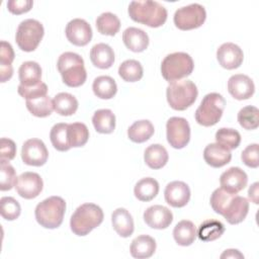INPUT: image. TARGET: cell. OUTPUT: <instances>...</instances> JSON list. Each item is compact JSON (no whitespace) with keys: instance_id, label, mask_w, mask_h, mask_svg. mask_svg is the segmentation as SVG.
I'll list each match as a JSON object with an SVG mask.
<instances>
[{"instance_id":"cell-28","label":"cell","mask_w":259,"mask_h":259,"mask_svg":"<svg viewBox=\"0 0 259 259\" xmlns=\"http://www.w3.org/2000/svg\"><path fill=\"white\" fill-rule=\"evenodd\" d=\"M173 237L175 242L180 246L191 245L196 238V228L190 221H180L173 230Z\"/></svg>"},{"instance_id":"cell-13","label":"cell","mask_w":259,"mask_h":259,"mask_svg":"<svg viewBox=\"0 0 259 259\" xmlns=\"http://www.w3.org/2000/svg\"><path fill=\"white\" fill-rule=\"evenodd\" d=\"M44 182L41 177L35 172H24L20 174L15 182L16 192L25 199H32L41 192Z\"/></svg>"},{"instance_id":"cell-31","label":"cell","mask_w":259,"mask_h":259,"mask_svg":"<svg viewBox=\"0 0 259 259\" xmlns=\"http://www.w3.org/2000/svg\"><path fill=\"white\" fill-rule=\"evenodd\" d=\"M92 123L97 133L111 134L115 128V115L110 109H98L92 116Z\"/></svg>"},{"instance_id":"cell-23","label":"cell","mask_w":259,"mask_h":259,"mask_svg":"<svg viewBox=\"0 0 259 259\" xmlns=\"http://www.w3.org/2000/svg\"><path fill=\"white\" fill-rule=\"evenodd\" d=\"M90 60L92 64L99 69H108L114 62V52L110 46L99 42L92 47L90 51Z\"/></svg>"},{"instance_id":"cell-41","label":"cell","mask_w":259,"mask_h":259,"mask_svg":"<svg viewBox=\"0 0 259 259\" xmlns=\"http://www.w3.org/2000/svg\"><path fill=\"white\" fill-rule=\"evenodd\" d=\"M0 205L1 215L6 221H14L20 215L21 207L15 198L11 196H3L0 199Z\"/></svg>"},{"instance_id":"cell-11","label":"cell","mask_w":259,"mask_h":259,"mask_svg":"<svg viewBox=\"0 0 259 259\" xmlns=\"http://www.w3.org/2000/svg\"><path fill=\"white\" fill-rule=\"evenodd\" d=\"M167 141L174 149L184 148L190 140V126L183 117L173 116L166 123Z\"/></svg>"},{"instance_id":"cell-44","label":"cell","mask_w":259,"mask_h":259,"mask_svg":"<svg viewBox=\"0 0 259 259\" xmlns=\"http://www.w3.org/2000/svg\"><path fill=\"white\" fill-rule=\"evenodd\" d=\"M258 152H259L258 144H251L247 146L241 154V159L243 163L248 167L257 168L259 166Z\"/></svg>"},{"instance_id":"cell-20","label":"cell","mask_w":259,"mask_h":259,"mask_svg":"<svg viewBox=\"0 0 259 259\" xmlns=\"http://www.w3.org/2000/svg\"><path fill=\"white\" fill-rule=\"evenodd\" d=\"M203 159L207 165L213 168H221L230 163L232 154L231 151L226 147L218 143H212L208 144L204 148Z\"/></svg>"},{"instance_id":"cell-12","label":"cell","mask_w":259,"mask_h":259,"mask_svg":"<svg viewBox=\"0 0 259 259\" xmlns=\"http://www.w3.org/2000/svg\"><path fill=\"white\" fill-rule=\"evenodd\" d=\"M49 157L45 143L39 139H29L24 142L21 149V159L29 166H42Z\"/></svg>"},{"instance_id":"cell-1","label":"cell","mask_w":259,"mask_h":259,"mask_svg":"<svg viewBox=\"0 0 259 259\" xmlns=\"http://www.w3.org/2000/svg\"><path fill=\"white\" fill-rule=\"evenodd\" d=\"M209 202L212 209L223 215L231 225L242 223L248 214V200L237 193H230L222 187L211 193Z\"/></svg>"},{"instance_id":"cell-38","label":"cell","mask_w":259,"mask_h":259,"mask_svg":"<svg viewBox=\"0 0 259 259\" xmlns=\"http://www.w3.org/2000/svg\"><path fill=\"white\" fill-rule=\"evenodd\" d=\"M67 130H68V123L59 122L52 127L50 133V139H51L52 145L56 150L60 152H65L71 149L68 142Z\"/></svg>"},{"instance_id":"cell-8","label":"cell","mask_w":259,"mask_h":259,"mask_svg":"<svg viewBox=\"0 0 259 259\" xmlns=\"http://www.w3.org/2000/svg\"><path fill=\"white\" fill-rule=\"evenodd\" d=\"M226 106L225 98L215 92L206 94L195 111V120L203 126H211L219 122Z\"/></svg>"},{"instance_id":"cell-36","label":"cell","mask_w":259,"mask_h":259,"mask_svg":"<svg viewBox=\"0 0 259 259\" xmlns=\"http://www.w3.org/2000/svg\"><path fill=\"white\" fill-rule=\"evenodd\" d=\"M26 108L34 116L47 117L53 112L54 104L53 100L45 95L35 99L26 100Z\"/></svg>"},{"instance_id":"cell-42","label":"cell","mask_w":259,"mask_h":259,"mask_svg":"<svg viewBox=\"0 0 259 259\" xmlns=\"http://www.w3.org/2000/svg\"><path fill=\"white\" fill-rule=\"evenodd\" d=\"M1 164V182H0V190L6 191L10 190L16 182V173L14 168L6 161H0Z\"/></svg>"},{"instance_id":"cell-3","label":"cell","mask_w":259,"mask_h":259,"mask_svg":"<svg viewBox=\"0 0 259 259\" xmlns=\"http://www.w3.org/2000/svg\"><path fill=\"white\" fill-rule=\"evenodd\" d=\"M103 211L97 204L83 203L71 217V231L77 236H86L103 222Z\"/></svg>"},{"instance_id":"cell-15","label":"cell","mask_w":259,"mask_h":259,"mask_svg":"<svg viewBox=\"0 0 259 259\" xmlns=\"http://www.w3.org/2000/svg\"><path fill=\"white\" fill-rule=\"evenodd\" d=\"M217 59L223 68L233 70L241 66L244 60V54L242 49L236 44L225 42L219 47L217 51Z\"/></svg>"},{"instance_id":"cell-5","label":"cell","mask_w":259,"mask_h":259,"mask_svg":"<svg viewBox=\"0 0 259 259\" xmlns=\"http://www.w3.org/2000/svg\"><path fill=\"white\" fill-rule=\"evenodd\" d=\"M66 202L60 196H50L40 201L35 209L34 215L36 222L46 229L59 228L64 219Z\"/></svg>"},{"instance_id":"cell-2","label":"cell","mask_w":259,"mask_h":259,"mask_svg":"<svg viewBox=\"0 0 259 259\" xmlns=\"http://www.w3.org/2000/svg\"><path fill=\"white\" fill-rule=\"evenodd\" d=\"M127 12L134 21L150 27L162 26L167 19L166 8L159 2L152 0L132 1Z\"/></svg>"},{"instance_id":"cell-27","label":"cell","mask_w":259,"mask_h":259,"mask_svg":"<svg viewBox=\"0 0 259 259\" xmlns=\"http://www.w3.org/2000/svg\"><path fill=\"white\" fill-rule=\"evenodd\" d=\"M225 230L226 228L222 222L209 219L199 225L196 236L203 242H211L219 239L225 233Z\"/></svg>"},{"instance_id":"cell-16","label":"cell","mask_w":259,"mask_h":259,"mask_svg":"<svg viewBox=\"0 0 259 259\" xmlns=\"http://www.w3.org/2000/svg\"><path fill=\"white\" fill-rule=\"evenodd\" d=\"M228 91L237 100L249 99L255 91L252 79L244 74H235L228 80Z\"/></svg>"},{"instance_id":"cell-26","label":"cell","mask_w":259,"mask_h":259,"mask_svg":"<svg viewBox=\"0 0 259 259\" xmlns=\"http://www.w3.org/2000/svg\"><path fill=\"white\" fill-rule=\"evenodd\" d=\"M167 150L160 144L150 145L144 153V160L151 169H160L168 162Z\"/></svg>"},{"instance_id":"cell-48","label":"cell","mask_w":259,"mask_h":259,"mask_svg":"<svg viewBox=\"0 0 259 259\" xmlns=\"http://www.w3.org/2000/svg\"><path fill=\"white\" fill-rule=\"evenodd\" d=\"M258 182H255L250 186L248 190V196L250 200H252V202H254L255 204L258 203Z\"/></svg>"},{"instance_id":"cell-18","label":"cell","mask_w":259,"mask_h":259,"mask_svg":"<svg viewBox=\"0 0 259 259\" xmlns=\"http://www.w3.org/2000/svg\"><path fill=\"white\" fill-rule=\"evenodd\" d=\"M144 221L150 228L162 230L168 228L171 225L173 221V214L168 207L155 204L145 210Z\"/></svg>"},{"instance_id":"cell-49","label":"cell","mask_w":259,"mask_h":259,"mask_svg":"<svg viewBox=\"0 0 259 259\" xmlns=\"http://www.w3.org/2000/svg\"><path fill=\"white\" fill-rule=\"evenodd\" d=\"M221 258H244V255L236 249H228L222 255Z\"/></svg>"},{"instance_id":"cell-4","label":"cell","mask_w":259,"mask_h":259,"mask_svg":"<svg viewBox=\"0 0 259 259\" xmlns=\"http://www.w3.org/2000/svg\"><path fill=\"white\" fill-rule=\"evenodd\" d=\"M57 68L63 82L69 87H79L86 81L87 73L84 67V60L76 53H63L58 59Z\"/></svg>"},{"instance_id":"cell-29","label":"cell","mask_w":259,"mask_h":259,"mask_svg":"<svg viewBox=\"0 0 259 259\" xmlns=\"http://www.w3.org/2000/svg\"><path fill=\"white\" fill-rule=\"evenodd\" d=\"M154 125L148 119L135 121L127 130V137L134 143H144L154 135Z\"/></svg>"},{"instance_id":"cell-14","label":"cell","mask_w":259,"mask_h":259,"mask_svg":"<svg viewBox=\"0 0 259 259\" xmlns=\"http://www.w3.org/2000/svg\"><path fill=\"white\" fill-rule=\"evenodd\" d=\"M65 32L68 40L77 47L86 46L92 38V28L90 24L82 18L70 20L66 26Z\"/></svg>"},{"instance_id":"cell-32","label":"cell","mask_w":259,"mask_h":259,"mask_svg":"<svg viewBox=\"0 0 259 259\" xmlns=\"http://www.w3.org/2000/svg\"><path fill=\"white\" fill-rule=\"evenodd\" d=\"M159 192V183L152 177L142 178L137 182L134 188L135 196L141 201H150L156 197Z\"/></svg>"},{"instance_id":"cell-19","label":"cell","mask_w":259,"mask_h":259,"mask_svg":"<svg viewBox=\"0 0 259 259\" xmlns=\"http://www.w3.org/2000/svg\"><path fill=\"white\" fill-rule=\"evenodd\" d=\"M164 196L169 205L173 207H183L190 199V189L183 181H172L167 184Z\"/></svg>"},{"instance_id":"cell-24","label":"cell","mask_w":259,"mask_h":259,"mask_svg":"<svg viewBox=\"0 0 259 259\" xmlns=\"http://www.w3.org/2000/svg\"><path fill=\"white\" fill-rule=\"evenodd\" d=\"M130 251L134 258H150L156 251V241L148 235L138 236L132 241Z\"/></svg>"},{"instance_id":"cell-34","label":"cell","mask_w":259,"mask_h":259,"mask_svg":"<svg viewBox=\"0 0 259 259\" xmlns=\"http://www.w3.org/2000/svg\"><path fill=\"white\" fill-rule=\"evenodd\" d=\"M68 142L71 148L83 147L89 139V131L83 122H73L68 124Z\"/></svg>"},{"instance_id":"cell-40","label":"cell","mask_w":259,"mask_h":259,"mask_svg":"<svg viewBox=\"0 0 259 259\" xmlns=\"http://www.w3.org/2000/svg\"><path fill=\"white\" fill-rule=\"evenodd\" d=\"M215 141L227 149L234 150L238 148L241 143V135L234 128L221 127L215 133Z\"/></svg>"},{"instance_id":"cell-22","label":"cell","mask_w":259,"mask_h":259,"mask_svg":"<svg viewBox=\"0 0 259 259\" xmlns=\"http://www.w3.org/2000/svg\"><path fill=\"white\" fill-rule=\"evenodd\" d=\"M111 224L114 231L122 238H127L134 233V220L130 211L123 207H118L111 214Z\"/></svg>"},{"instance_id":"cell-25","label":"cell","mask_w":259,"mask_h":259,"mask_svg":"<svg viewBox=\"0 0 259 259\" xmlns=\"http://www.w3.org/2000/svg\"><path fill=\"white\" fill-rule=\"evenodd\" d=\"M20 84L26 87L37 85L41 82V68L38 63L26 61L22 63L18 70Z\"/></svg>"},{"instance_id":"cell-9","label":"cell","mask_w":259,"mask_h":259,"mask_svg":"<svg viewBox=\"0 0 259 259\" xmlns=\"http://www.w3.org/2000/svg\"><path fill=\"white\" fill-rule=\"evenodd\" d=\"M45 33L42 24L32 18L22 20L16 30L15 40L20 50L32 52L39 45Z\"/></svg>"},{"instance_id":"cell-21","label":"cell","mask_w":259,"mask_h":259,"mask_svg":"<svg viewBox=\"0 0 259 259\" xmlns=\"http://www.w3.org/2000/svg\"><path fill=\"white\" fill-rule=\"evenodd\" d=\"M124 46L132 52L141 53L149 46V36L147 32L138 27H127L122 33Z\"/></svg>"},{"instance_id":"cell-39","label":"cell","mask_w":259,"mask_h":259,"mask_svg":"<svg viewBox=\"0 0 259 259\" xmlns=\"http://www.w3.org/2000/svg\"><path fill=\"white\" fill-rule=\"evenodd\" d=\"M238 121L245 130H256L259 125V110L256 106L247 105L238 112Z\"/></svg>"},{"instance_id":"cell-35","label":"cell","mask_w":259,"mask_h":259,"mask_svg":"<svg viewBox=\"0 0 259 259\" xmlns=\"http://www.w3.org/2000/svg\"><path fill=\"white\" fill-rule=\"evenodd\" d=\"M96 27L101 34L114 35L120 28V20L111 12H103L96 18Z\"/></svg>"},{"instance_id":"cell-17","label":"cell","mask_w":259,"mask_h":259,"mask_svg":"<svg viewBox=\"0 0 259 259\" xmlns=\"http://www.w3.org/2000/svg\"><path fill=\"white\" fill-rule=\"evenodd\" d=\"M248 183V176L239 167H231L222 173L220 184L223 189L230 193H238L243 190Z\"/></svg>"},{"instance_id":"cell-6","label":"cell","mask_w":259,"mask_h":259,"mask_svg":"<svg viewBox=\"0 0 259 259\" xmlns=\"http://www.w3.org/2000/svg\"><path fill=\"white\" fill-rule=\"evenodd\" d=\"M198 95L196 85L190 80H177L167 86L168 104L175 110H185L191 106Z\"/></svg>"},{"instance_id":"cell-37","label":"cell","mask_w":259,"mask_h":259,"mask_svg":"<svg viewBox=\"0 0 259 259\" xmlns=\"http://www.w3.org/2000/svg\"><path fill=\"white\" fill-rule=\"evenodd\" d=\"M143 67L137 60H126L118 67V75L123 81L137 82L143 77Z\"/></svg>"},{"instance_id":"cell-10","label":"cell","mask_w":259,"mask_h":259,"mask_svg":"<svg viewBox=\"0 0 259 259\" xmlns=\"http://www.w3.org/2000/svg\"><path fill=\"white\" fill-rule=\"evenodd\" d=\"M206 18L204 7L198 3H192L178 8L174 13V24L181 30L194 29L203 24Z\"/></svg>"},{"instance_id":"cell-46","label":"cell","mask_w":259,"mask_h":259,"mask_svg":"<svg viewBox=\"0 0 259 259\" xmlns=\"http://www.w3.org/2000/svg\"><path fill=\"white\" fill-rule=\"evenodd\" d=\"M33 2L31 0H9L7 2L8 10L13 14H22L31 9Z\"/></svg>"},{"instance_id":"cell-47","label":"cell","mask_w":259,"mask_h":259,"mask_svg":"<svg viewBox=\"0 0 259 259\" xmlns=\"http://www.w3.org/2000/svg\"><path fill=\"white\" fill-rule=\"evenodd\" d=\"M14 60V52L11 45L5 40L0 44V66H9Z\"/></svg>"},{"instance_id":"cell-33","label":"cell","mask_w":259,"mask_h":259,"mask_svg":"<svg viewBox=\"0 0 259 259\" xmlns=\"http://www.w3.org/2000/svg\"><path fill=\"white\" fill-rule=\"evenodd\" d=\"M94 94L100 99H110L117 91V85L110 76H98L92 84Z\"/></svg>"},{"instance_id":"cell-45","label":"cell","mask_w":259,"mask_h":259,"mask_svg":"<svg viewBox=\"0 0 259 259\" xmlns=\"http://www.w3.org/2000/svg\"><path fill=\"white\" fill-rule=\"evenodd\" d=\"M16 154L15 143L7 138H2L0 141V161L9 162L14 159Z\"/></svg>"},{"instance_id":"cell-7","label":"cell","mask_w":259,"mask_h":259,"mask_svg":"<svg viewBox=\"0 0 259 259\" xmlns=\"http://www.w3.org/2000/svg\"><path fill=\"white\" fill-rule=\"evenodd\" d=\"M194 68L192 58L183 52L167 55L161 64V73L166 81L173 82L189 76Z\"/></svg>"},{"instance_id":"cell-43","label":"cell","mask_w":259,"mask_h":259,"mask_svg":"<svg viewBox=\"0 0 259 259\" xmlns=\"http://www.w3.org/2000/svg\"><path fill=\"white\" fill-rule=\"evenodd\" d=\"M17 91H18V94L20 96H22L26 100H29V99H35V98L47 95L48 86L44 82H40L37 85L30 86V87H26V86H23V85L19 84V86L17 88Z\"/></svg>"},{"instance_id":"cell-30","label":"cell","mask_w":259,"mask_h":259,"mask_svg":"<svg viewBox=\"0 0 259 259\" xmlns=\"http://www.w3.org/2000/svg\"><path fill=\"white\" fill-rule=\"evenodd\" d=\"M54 110L63 116H69L74 114L78 109V100L76 97L67 92L58 93L54 99Z\"/></svg>"}]
</instances>
